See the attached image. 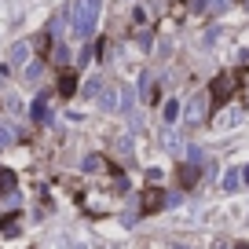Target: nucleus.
I'll list each match as a JSON object with an SVG mask.
<instances>
[{
	"mask_svg": "<svg viewBox=\"0 0 249 249\" xmlns=\"http://www.w3.org/2000/svg\"><path fill=\"white\" fill-rule=\"evenodd\" d=\"M205 114H209V92H205V95H195V99H191V107H187V121L198 124V121H205Z\"/></svg>",
	"mask_w": 249,
	"mask_h": 249,
	"instance_id": "obj_3",
	"label": "nucleus"
},
{
	"mask_svg": "<svg viewBox=\"0 0 249 249\" xmlns=\"http://www.w3.org/2000/svg\"><path fill=\"white\" fill-rule=\"evenodd\" d=\"M238 179H242L238 169H227V172H224V191H234V187H238Z\"/></svg>",
	"mask_w": 249,
	"mask_h": 249,
	"instance_id": "obj_10",
	"label": "nucleus"
},
{
	"mask_svg": "<svg viewBox=\"0 0 249 249\" xmlns=\"http://www.w3.org/2000/svg\"><path fill=\"white\" fill-rule=\"evenodd\" d=\"M99 4H103V0H77V4H73V18H70L73 40H88L95 33V22H99Z\"/></svg>",
	"mask_w": 249,
	"mask_h": 249,
	"instance_id": "obj_1",
	"label": "nucleus"
},
{
	"mask_svg": "<svg viewBox=\"0 0 249 249\" xmlns=\"http://www.w3.org/2000/svg\"><path fill=\"white\" fill-rule=\"evenodd\" d=\"M198 176H202V165H195V161H187V165H179V169H176L179 187H195V183H198Z\"/></svg>",
	"mask_w": 249,
	"mask_h": 249,
	"instance_id": "obj_4",
	"label": "nucleus"
},
{
	"mask_svg": "<svg viewBox=\"0 0 249 249\" xmlns=\"http://www.w3.org/2000/svg\"><path fill=\"white\" fill-rule=\"evenodd\" d=\"M165 205V191L161 187H147L143 191V213H158Z\"/></svg>",
	"mask_w": 249,
	"mask_h": 249,
	"instance_id": "obj_5",
	"label": "nucleus"
},
{
	"mask_svg": "<svg viewBox=\"0 0 249 249\" xmlns=\"http://www.w3.org/2000/svg\"><path fill=\"white\" fill-rule=\"evenodd\" d=\"M242 179H246V183H249V169H246V172H242Z\"/></svg>",
	"mask_w": 249,
	"mask_h": 249,
	"instance_id": "obj_17",
	"label": "nucleus"
},
{
	"mask_svg": "<svg viewBox=\"0 0 249 249\" xmlns=\"http://www.w3.org/2000/svg\"><path fill=\"white\" fill-rule=\"evenodd\" d=\"M176 114H179V103H176V99H169V103H165V124L176 121Z\"/></svg>",
	"mask_w": 249,
	"mask_h": 249,
	"instance_id": "obj_12",
	"label": "nucleus"
},
{
	"mask_svg": "<svg viewBox=\"0 0 249 249\" xmlns=\"http://www.w3.org/2000/svg\"><path fill=\"white\" fill-rule=\"evenodd\" d=\"M11 191H15V172H11V169H0V198L11 195Z\"/></svg>",
	"mask_w": 249,
	"mask_h": 249,
	"instance_id": "obj_7",
	"label": "nucleus"
},
{
	"mask_svg": "<svg viewBox=\"0 0 249 249\" xmlns=\"http://www.w3.org/2000/svg\"><path fill=\"white\" fill-rule=\"evenodd\" d=\"M8 143H11V128H8V124H0V147H8Z\"/></svg>",
	"mask_w": 249,
	"mask_h": 249,
	"instance_id": "obj_14",
	"label": "nucleus"
},
{
	"mask_svg": "<svg viewBox=\"0 0 249 249\" xmlns=\"http://www.w3.org/2000/svg\"><path fill=\"white\" fill-rule=\"evenodd\" d=\"M40 77V62H30V66H26V81H37Z\"/></svg>",
	"mask_w": 249,
	"mask_h": 249,
	"instance_id": "obj_13",
	"label": "nucleus"
},
{
	"mask_svg": "<svg viewBox=\"0 0 249 249\" xmlns=\"http://www.w3.org/2000/svg\"><path fill=\"white\" fill-rule=\"evenodd\" d=\"M99 88H103L99 81H88V85H85V95H95V92H99Z\"/></svg>",
	"mask_w": 249,
	"mask_h": 249,
	"instance_id": "obj_16",
	"label": "nucleus"
},
{
	"mask_svg": "<svg viewBox=\"0 0 249 249\" xmlns=\"http://www.w3.org/2000/svg\"><path fill=\"white\" fill-rule=\"evenodd\" d=\"M99 103H103V110H117V92L114 88H99Z\"/></svg>",
	"mask_w": 249,
	"mask_h": 249,
	"instance_id": "obj_8",
	"label": "nucleus"
},
{
	"mask_svg": "<svg viewBox=\"0 0 249 249\" xmlns=\"http://www.w3.org/2000/svg\"><path fill=\"white\" fill-rule=\"evenodd\" d=\"M11 62H15V66H26V62H30V44H26V40H18V44L11 48Z\"/></svg>",
	"mask_w": 249,
	"mask_h": 249,
	"instance_id": "obj_6",
	"label": "nucleus"
},
{
	"mask_svg": "<svg viewBox=\"0 0 249 249\" xmlns=\"http://www.w3.org/2000/svg\"><path fill=\"white\" fill-rule=\"evenodd\" d=\"M73 85H77V77H73V73H62V81H59V92H62V95H70V92H73Z\"/></svg>",
	"mask_w": 249,
	"mask_h": 249,
	"instance_id": "obj_11",
	"label": "nucleus"
},
{
	"mask_svg": "<svg viewBox=\"0 0 249 249\" xmlns=\"http://www.w3.org/2000/svg\"><path fill=\"white\" fill-rule=\"evenodd\" d=\"M99 165H103V161H99V158H95V154H92V158H85V172H95V169H99Z\"/></svg>",
	"mask_w": 249,
	"mask_h": 249,
	"instance_id": "obj_15",
	"label": "nucleus"
},
{
	"mask_svg": "<svg viewBox=\"0 0 249 249\" xmlns=\"http://www.w3.org/2000/svg\"><path fill=\"white\" fill-rule=\"evenodd\" d=\"M231 95H234V77H231V73L213 77V85H209V103H213V107H224Z\"/></svg>",
	"mask_w": 249,
	"mask_h": 249,
	"instance_id": "obj_2",
	"label": "nucleus"
},
{
	"mask_svg": "<svg viewBox=\"0 0 249 249\" xmlns=\"http://www.w3.org/2000/svg\"><path fill=\"white\" fill-rule=\"evenodd\" d=\"M44 117H48V95H40L33 103V121H44Z\"/></svg>",
	"mask_w": 249,
	"mask_h": 249,
	"instance_id": "obj_9",
	"label": "nucleus"
}]
</instances>
